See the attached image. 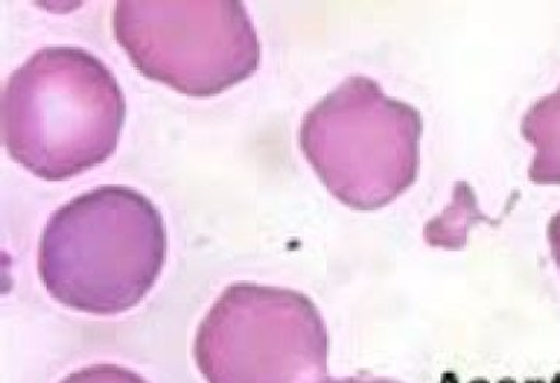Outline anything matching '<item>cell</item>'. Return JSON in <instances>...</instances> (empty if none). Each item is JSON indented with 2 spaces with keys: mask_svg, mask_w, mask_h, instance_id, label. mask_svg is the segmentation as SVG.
Returning a JSON list of instances; mask_svg holds the SVG:
<instances>
[{
  "mask_svg": "<svg viewBox=\"0 0 560 383\" xmlns=\"http://www.w3.org/2000/svg\"><path fill=\"white\" fill-rule=\"evenodd\" d=\"M125 114L124 91L105 62L77 47H46L3 86V143L33 175L65 182L113 156Z\"/></svg>",
  "mask_w": 560,
  "mask_h": 383,
  "instance_id": "1",
  "label": "cell"
},
{
  "mask_svg": "<svg viewBox=\"0 0 560 383\" xmlns=\"http://www.w3.org/2000/svg\"><path fill=\"white\" fill-rule=\"evenodd\" d=\"M167 232L140 192L103 186L61 206L40 237V281L58 303L92 315L136 307L160 279Z\"/></svg>",
  "mask_w": 560,
  "mask_h": 383,
  "instance_id": "2",
  "label": "cell"
},
{
  "mask_svg": "<svg viewBox=\"0 0 560 383\" xmlns=\"http://www.w3.org/2000/svg\"><path fill=\"white\" fill-rule=\"evenodd\" d=\"M420 117L375 81L350 77L305 114L302 153L334 197L357 211L396 200L418 175Z\"/></svg>",
  "mask_w": 560,
  "mask_h": 383,
  "instance_id": "3",
  "label": "cell"
},
{
  "mask_svg": "<svg viewBox=\"0 0 560 383\" xmlns=\"http://www.w3.org/2000/svg\"><path fill=\"white\" fill-rule=\"evenodd\" d=\"M114 36L147 79L190 97H212L260 66V40L235 0H121Z\"/></svg>",
  "mask_w": 560,
  "mask_h": 383,
  "instance_id": "4",
  "label": "cell"
},
{
  "mask_svg": "<svg viewBox=\"0 0 560 383\" xmlns=\"http://www.w3.org/2000/svg\"><path fill=\"white\" fill-rule=\"evenodd\" d=\"M194 356L209 383H320L329 337L305 294L232 283L198 327Z\"/></svg>",
  "mask_w": 560,
  "mask_h": 383,
  "instance_id": "5",
  "label": "cell"
},
{
  "mask_svg": "<svg viewBox=\"0 0 560 383\" xmlns=\"http://www.w3.org/2000/svg\"><path fill=\"white\" fill-rule=\"evenodd\" d=\"M522 135L536 152L530 182L560 184V86L530 106L522 120Z\"/></svg>",
  "mask_w": 560,
  "mask_h": 383,
  "instance_id": "6",
  "label": "cell"
},
{
  "mask_svg": "<svg viewBox=\"0 0 560 383\" xmlns=\"http://www.w3.org/2000/svg\"><path fill=\"white\" fill-rule=\"evenodd\" d=\"M61 383H147L138 374L116 364H95L70 374Z\"/></svg>",
  "mask_w": 560,
  "mask_h": 383,
  "instance_id": "7",
  "label": "cell"
},
{
  "mask_svg": "<svg viewBox=\"0 0 560 383\" xmlns=\"http://www.w3.org/2000/svg\"><path fill=\"white\" fill-rule=\"evenodd\" d=\"M548 241H550L552 257L560 271V212L552 217L548 227Z\"/></svg>",
  "mask_w": 560,
  "mask_h": 383,
  "instance_id": "8",
  "label": "cell"
},
{
  "mask_svg": "<svg viewBox=\"0 0 560 383\" xmlns=\"http://www.w3.org/2000/svg\"><path fill=\"white\" fill-rule=\"evenodd\" d=\"M320 383H399L389 379L378 378H349V379H324Z\"/></svg>",
  "mask_w": 560,
  "mask_h": 383,
  "instance_id": "9",
  "label": "cell"
}]
</instances>
